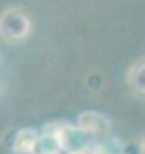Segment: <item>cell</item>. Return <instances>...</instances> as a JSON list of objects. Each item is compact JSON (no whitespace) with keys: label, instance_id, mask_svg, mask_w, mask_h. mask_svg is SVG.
Masks as SVG:
<instances>
[{"label":"cell","instance_id":"5b68a950","mask_svg":"<svg viewBox=\"0 0 145 154\" xmlns=\"http://www.w3.org/2000/svg\"><path fill=\"white\" fill-rule=\"evenodd\" d=\"M140 154H145V138H143V141L140 145Z\"/></svg>","mask_w":145,"mask_h":154},{"label":"cell","instance_id":"6da1fadb","mask_svg":"<svg viewBox=\"0 0 145 154\" xmlns=\"http://www.w3.org/2000/svg\"><path fill=\"white\" fill-rule=\"evenodd\" d=\"M0 29H2V36L8 42H17L29 35L31 22L24 11L8 9V11H4L2 18H0Z\"/></svg>","mask_w":145,"mask_h":154},{"label":"cell","instance_id":"7a4b0ae2","mask_svg":"<svg viewBox=\"0 0 145 154\" xmlns=\"http://www.w3.org/2000/svg\"><path fill=\"white\" fill-rule=\"evenodd\" d=\"M78 129L87 134H102L109 129V120L96 111H85L78 116Z\"/></svg>","mask_w":145,"mask_h":154},{"label":"cell","instance_id":"3957f363","mask_svg":"<svg viewBox=\"0 0 145 154\" xmlns=\"http://www.w3.org/2000/svg\"><path fill=\"white\" fill-rule=\"evenodd\" d=\"M38 145V132L33 129H22L17 132L13 141V152L17 154H31Z\"/></svg>","mask_w":145,"mask_h":154},{"label":"cell","instance_id":"8992f818","mask_svg":"<svg viewBox=\"0 0 145 154\" xmlns=\"http://www.w3.org/2000/svg\"><path fill=\"white\" fill-rule=\"evenodd\" d=\"M47 154H58V152H47Z\"/></svg>","mask_w":145,"mask_h":154},{"label":"cell","instance_id":"277c9868","mask_svg":"<svg viewBox=\"0 0 145 154\" xmlns=\"http://www.w3.org/2000/svg\"><path fill=\"white\" fill-rule=\"evenodd\" d=\"M127 82H129V85H131L132 91H136L138 94H145V62L136 63L129 71Z\"/></svg>","mask_w":145,"mask_h":154}]
</instances>
